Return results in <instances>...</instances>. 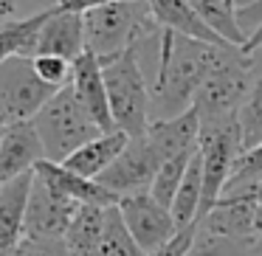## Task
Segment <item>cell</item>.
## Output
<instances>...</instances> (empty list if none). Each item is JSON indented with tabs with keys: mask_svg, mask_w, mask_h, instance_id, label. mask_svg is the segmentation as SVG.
<instances>
[{
	"mask_svg": "<svg viewBox=\"0 0 262 256\" xmlns=\"http://www.w3.org/2000/svg\"><path fill=\"white\" fill-rule=\"evenodd\" d=\"M147 6L152 12V20L161 29L183 34L189 40L209 42V45H217V48H231L200 20V14L192 6V0H147Z\"/></svg>",
	"mask_w": 262,
	"mask_h": 256,
	"instance_id": "cell-18",
	"label": "cell"
},
{
	"mask_svg": "<svg viewBox=\"0 0 262 256\" xmlns=\"http://www.w3.org/2000/svg\"><path fill=\"white\" fill-rule=\"evenodd\" d=\"M88 51L85 45V14L74 12H59L57 6L48 12V20L40 31L37 40V54H48V57H62L68 62H76L82 54Z\"/></svg>",
	"mask_w": 262,
	"mask_h": 256,
	"instance_id": "cell-13",
	"label": "cell"
},
{
	"mask_svg": "<svg viewBox=\"0 0 262 256\" xmlns=\"http://www.w3.org/2000/svg\"><path fill=\"white\" fill-rule=\"evenodd\" d=\"M192 158H194V152H186V155H178V158L164 160V166H161V172H158V177H155L152 189H149V194H152L161 205L172 208V200H175L178 189H181L183 175H186Z\"/></svg>",
	"mask_w": 262,
	"mask_h": 256,
	"instance_id": "cell-26",
	"label": "cell"
},
{
	"mask_svg": "<svg viewBox=\"0 0 262 256\" xmlns=\"http://www.w3.org/2000/svg\"><path fill=\"white\" fill-rule=\"evenodd\" d=\"M164 160L158 158V152L152 149V144L147 141V135L141 138H130L127 149L116 158V164L99 177L104 189H110L119 197L127 194H138V192H149L158 177Z\"/></svg>",
	"mask_w": 262,
	"mask_h": 256,
	"instance_id": "cell-10",
	"label": "cell"
},
{
	"mask_svg": "<svg viewBox=\"0 0 262 256\" xmlns=\"http://www.w3.org/2000/svg\"><path fill=\"white\" fill-rule=\"evenodd\" d=\"M91 256H147L138 242L133 239L130 228H127L124 217H121L119 205L107 208V220H104V231L99 237L96 248L91 250Z\"/></svg>",
	"mask_w": 262,
	"mask_h": 256,
	"instance_id": "cell-24",
	"label": "cell"
},
{
	"mask_svg": "<svg viewBox=\"0 0 262 256\" xmlns=\"http://www.w3.org/2000/svg\"><path fill=\"white\" fill-rule=\"evenodd\" d=\"M71 87H74L76 99L82 107L91 113V119L102 127L104 132H113V115H110V102H107V87H104V74L99 57L85 51L74 62V76H71Z\"/></svg>",
	"mask_w": 262,
	"mask_h": 256,
	"instance_id": "cell-14",
	"label": "cell"
},
{
	"mask_svg": "<svg viewBox=\"0 0 262 256\" xmlns=\"http://www.w3.org/2000/svg\"><path fill=\"white\" fill-rule=\"evenodd\" d=\"M254 237L262 239V200L256 203V211H254Z\"/></svg>",
	"mask_w": 262,
	"mask_h": 256,
	"instance_id": "cell-36",
	"label": "cell"
},
{
	"mask_svg": "<svg viewBox=\"0 0 262 256\" xmlns=\"http://www.w3.org/2000/svg\"><path fill=\"white\" fill-rule=\"evenodd\" d=\"M46 160V149L31 121L3 124L0 130V183L31 175Z\"/></svg>",
	"mask_w": 262,
	"mask_h": 256,
	"instance_id": "cell-11",
	"label": "cell"
},
{
	"mask_svg": "<svg viewBox=\"0 0 262 256\" xmlns=\"http://www.w3.org/2000/svg\"><path fill=\"white\" fill-rule=\"evenodd\" d=\"M256 180H262V144L251 152H245L243 158L237 160L231 177H228V186L223 194H239L245 189H251Z\"/></svg>",
	"mask_w": 262,
	"mask_h": 256,
	"instance_id": "cell-28",
	"label": "cell"
},
{
	"mask_svg": "<svg viewBox=\"0 0 262 256\" xmlns=\"http://www.w3.org/2000/svg\"><path fill=\"white\" fill-rule=\"evenodd\" d=\"M57 6V0H0V29L29 20Z\"/></svg>",
	"mask_w": 262,
	"mask_h": 256,
	"instance_id": "cell-30",
	"label": "cell"
},
{
	"mask_svg": "<svg viewBox=\"0 0 262 256\" xmlns=\"http://www.w3.org/2000/svg\"><path fill=\"white\" fill-rule=\"evenodd\" d=\"M147 0H121L85 14V45L99 62L121 57L138 42V37L152 26Z\"/></svg>",
	"mask_w": 262,
	"mask_h": 256,
	"instance_id": "cell-4",
	"label": "cell"
},
{
	"mask_svg": "<svg viewBox=\"0 0 262 256\" xmlns=\"http://www.w3.org/2000/svg\"><path fill=\"white\" fill-rule=\"evenodd\" d=\"M34 71V57H14L0 65V121H34V115L57 96Z\"/></svg>",
	"mask_w": 262,
	"mask_h": 256,
	"instance_id": "cell-7",
	"label": "cell"
},
{
	"mask_svg": "<svg viewBox=\"0 0 262 256\" xmlns=\"http://www.w3.org/2000/svg\"><path fill=\"white\" fill-rule=\"evenodd\" d=\"M220 3H226L231 12H239V9H245V6H251L254 0H220Z\"/></svg>",
	"mask_w": 262,
	"mask_h": 256,
	"instance_id": "cell-37",
	"label": "cell"
},
{
	"mask_svg": "<svg viewBox=\"0 0 262 256\" xmlns=\"http://www.w3.org/2000/svg\"><path fill=\"white\" fill-rule=\"evenodd\" d=\"M248 57L254 62V85H251L248 102L237 113V124H239V132H243L245 152H251V149H256L262 144V48L248 54Z\"/></svg>",
	"mask_w": 262,
	"mask_h": 256,
	"instance_id": "cell-21",
	"label": "cell"
},
{
	"mask_svg": "<svg viewBox=\"0 0 262 256\" xmlns=\"http://www.w3.org/2000/svg\"><path fill=\"white\" fill-rule=\"evenodd\" d=\"M14 256H71L65 239H37L26 237L20 242V248L14 250Z\"/></svg>",
	"mask_w": 262,
	"mask_h": 256,
	"instance_id": "cell-31",
	"label": "cell"
},
{
	"mask_svg": "<svg viewBox=\"0 0 262 256\" xmlns=\"http://www.w3.org/2000/svg\"><path fill=\"white\" fill-rule=\"evenodd\" d=\"M239 194H251L254 200H262V180H256L251 189H245V192H239Z\"/></svg>",
	"mask_w": 262,
	"mask_h": 256,
	"instance_id": "cell-38",
	"label": "cell"
},
{
	"mask_svg": "<svg viewBox=\"0 0 262 256\" xmlns=\"http://www.w3.org/2000/svg\"><path fill=\"white\" fill-rule=\"evenodd\" d=\"M31 183L34 172L0 183V256H14V250L26 239V208Z\"/></svg>",
	"mask_w": 262,
	"mask_h": 256,
	"instance_id": "cell-12",
	"label": "cell"
},
{
	"mask_svg": "<svg viewBox=\"0 0 262 256\" xmlns=\"http://www.w3.org/2000/svg\"><path fill=\"white\" fill-rule=\"evenodd\" d=\"M147 141L158 152L161 160L178 158L186 152H198L200 149V115L194 110L178 115L169 121H155L147 130Z\"/></svg>",
	"mask_w": 262,
	"mask_h": 256,
	"instance_id": "cell-17",
	"label": "cell"
},
{
	"mask_svg": "<svg viewBox=\"0 0 262 256\" xmlns=\"http://www.w3.org/2000/svg\"><path fill=\"white\" fill-rule=\"evenodd\" d=\"M34 130L46 149V160L51 164H65L76 149L91 144L93 138L102 135V127L91 119L82 102L76 99L74 87H62L40 113L34 115Z\"/></svg>",
	"mask_w": 262,
	"mask_h": 256,
	"instance_id": "cell-3",
	"label": "cell"
},
{
	"mask_svg": "<svg viewBox=\"0 0 262 256\" xmlns=\"http://www.w3.org/2000/svg\"><path fill=\"white\" fill-rule=\"evenodd\" d=\"M251 85H254V62L243 51H228L200 85L192 110L200 115V127L217 124V121L237 119L243 104L248 102Z\"/></svg>",
	"mask_w": 262,
	"mask_h": 256,
	"instance_id": "cell-5",
	"label": "cell"
},
{
	"mask_svg": "<svg viewBox=\"0 0 262 256\" xmlns=\"http://www.w3.org/2000/svg\"><path fill=\"white\" fill-rule=\"evenodd\" d=\"M237 23H239V29H243V34L251 40V37L262 29V0H254L251 6L239 9V12H237Z\"/></svg>",
	"mask_w": 262,
	"mask_h": 256,
	"instance_id": "cell-32",
	"label": "cell"
},
{
	"mask_svg": "<svg viewBox=\"0 0 262 256\" xmlns=\"http://www.w3.org/2000/svg\"><path fill=\"white\" fill-rule=\"evenodd\" d=\"M79 203L65 197L62 192L42 180L34 172V183H31L29 194V208H26V237L37 239H65L71 222H74Z\"/></svg>",
	"mask_w": 262,
	"mask_h": 256,
	"instance_id": "cell-8",
	"label": "cell"
},
{
	"mask_svg": "<svg viewBox=\"0 0 262 256\" xmlns=\"http://www.w3.org/2000/svg\"><path fill=\"white\" fill-rule=\"evenodd\" d=\"M245 155L243 132H239L237 119L217 121V124L200 127V158H203V200H200L198 222L220 203L223 192L228 186L237 160ZM194 222V228H198Z\"/></svg>",
	"mask_w": 262,
	"mask_h": 256,
	"instance_id": "cell-6",
	"label": "cell"
},
{
	"mask_svg": "<svg viewBox=\"0 0 262 256\" xmlns=\"http://www.w3.org/2000/svg\"><path fill=\"white\" fill-rule=\"evenodd\" d=\"M259 48H262V29H259V31H256V34H254V37H251V40H248V42H245V48H243V54H245V57H248V54H254V51H259Z\"/></svg>",
	"mask_w": 262,
	"mask_h": 256,
	"instance_id": "cell-35",
	"label": "cell"
},
{
	"mask_svg": "<svg viewBox=\"0 0 262 256\" xmlns=\"http://www.w3.org/2000/svg\"><path fill=\"white\" fill-rule=\"evenodd\" d=\"M200 200H203V158H200V149H198L186 175H183V183L178 189L175 200H172V208H169L172 217H175L178 231L194 228L198 214H200Z\"/></svg>",
	"mask_w": 262,
	"mask_h": 256,
	"instance_id": "cell-20",
	"label": "cell"
},
{
	"mask_svg": "<svg viewBox=\"0 0 262 256\" xmlns=\"http://www.w3.org/2000/svg\"><path fill=\"white\" fill-rule=\"evenodd\" d=\"M119 211L124 217L127 228H130L133 239L138 242V248L144 253L164 248L169 239H175L178 225L175 217L166 205H161L149 192H138V194H127L119 200Z\"/></svg>",
	"mask_w": 262,
	"mask_h": 256,
	"instance_id": "cell-9",
	"label": "cell"
},
{
	"mask_svg": "<svg viewBox=\"0 0 262 256\" xmlns=\"http://www.w3.org/2000/svg\"><path fill=\"white\" fill-rule=\"evenodd\" d=\"M104 74V87H107V102H110V115H113V127L127 132L130 138L147 135L149 124V82L144 76V68L138 62L136 48L124 51L121 57L102 62Z\"/></svg>",
	"mask_w": 262,
	"mask_h": 256,
	"instance_id": "cell-2",
	"label": "cell"
},
{
	"mask_svg": "<svg viewBox=\"0 0 262 256\" xmlns=\"http://www.w3.org/2000/svg\"><path fill=\"white\" fill-rule=\"evenodd\" d=\"M228 51H234V48H217L164 29L158 74L149 85V93H152L149 119H152V124L189 113L200 85L209 79V74L217 68V62Z\"/></svg>",
	"mask_w": 262,
	"mask_h": 256,
	"instance_id": "cell-1",
	"label": "cell"
},
{
	"mask_svg": "<svg viewBox=\"0 0 262 256\" xmlns=\"http://www.w3.org/2000/svg\"><path fill=\"white\" fill-rule=\"evenodd\" d=\"M110 3H121V0H57L59 12H74V14H88L93 9L110 6Z\"/></svg>",
	"mask_w": 262,
	"mask_h": 256,
	"instance_id": "cell-34",
	"label": "cell"
},
{
	"mask_svg": "<svg viewBox=\"0 0 262 256\" xmlns=\"http://www.w3.org/2000/svg\"><path fill=\"white\" fill-rule=\"evenodd\" d=\"M0 130H3V121H0Z\"/></svg>",
	"mask_w": 262,
	"mask_h": 256,
	"instance_id": "cell-39",
	"label": "cell"
},
{
	"mask_svg": "<svg viewBox=\"0 0 262 256\" xmlns=\"http://www.w3.org/2000/svg\"><path fill=\"white\" fill-rule=\"evenodd\" d=\"M37 175L42 180H48L57 192H62L65 197H71L79 205H102V208H110V205H119V194H113L110 189H104L99 180H91V177H82L76 172L65 169L62 164H51V160H42L37 166Z\"/></svg>",
	"mask_w": 262,
	"mask_h": 256,
	"instance_id": "cell-16",
	"label": "cell"
},
{
	"mask_svg": "<svg viewBox=\"0 0 262 256\" xmlns=\"http://www.w3.org/2000/svg\"><path fill=\"white\" fill-rule=\"evenodd\" d=\"M130 144V135L121 130H113V132H102L99 138H93L91 144H85L82 149H76L68 160H65V169L76 172L82 177H91V180H99L110 166L116 164L121 152L127 149Z\"/></svg>",
	"mask_w": 262,
	"mask_h": 256,
	"instance_id": "cell-19",
	"label": "cell"
},
{
	"mask_svg": "<svg viewBox=\"0 0 262 256\" xmlns=\"http://www.w3.org/2000/svg\"><path fill=\"white\" fill-rule=\"evenodd\" d=\"M256 239H231V237H211V234L198 231L192 245L183 256H245L254 248Z\"/></svg>",
	"mask_w": 262,
	"mask_h": 256,
	"instance_id": "cell-27",
	"label": "cell"
},
{
	"mask_svg": "<svg viewBox=\"0 0 262 256\" xmlns=\"http://www.w3.org/2000/svg\"><path fill=\"white\" fill-rule=\"evenodd\" d=\"M192 6H194V12L200 14V20H203L223 42H228L231 48H239V51H243L248 37L243 34V29H239V23H237V12H231V9H228L226 3H220V0H192Z\"/></svg>",
	"mask_w": 262,
	"mask_h": 256,
	"instance_id": "cell-25",
	"label": "cell"
},
{
	"mask_svg": "<svg viewBox=\"0 0 262 256\" xmlns=\"http://www.w3.org/2000/svg\"><path fill=\"white\" fill-rule=\"evenodd\" d=\"M194 234H198V228H186V231H178V234H175V239H169V242H166L164 248L152 250V253H147V256H183V253H186V248L192 245Z\"/></svg>",
	"mask_w": 262,
	"mask_h": 256,
	"instance_id": "cell-33",
	"label": "cell"
},
{
	"mask_svg": "<svg viewBox=\"0 0 262 256\" xmlns=\"http://www.w3.org/2000/svg\"><path fill=\"white\" fill-rule=\"evenodd\" d=\"M51 12V9H48ZM48 12L34 14L29 20H20L12 23L6 29H0V65L9 62L14 57H34L37 54V40H40V31L48 20Z\"/></svg>",
	"mask_w": 262,
	"mask_h": 256,
	"instance_id": "cell-22",
	"label": "cell"
},
{
	"mask_svg": "<svg viewBox=\"0 0 262 256\" xmlns=\"http://www.w3.org/2000/svg\"><path fill=\"white\" fill-rule=\"evenodd\" d=\"M104 220H107V208H102V205H79L68 234H65V245H68L71 256H91V250L96 248L99 237L104 231Z\"/></svg>",
	"mask_w": 262,
	"mask_h": 256,
	"instance_id": "cell-23",
	"label": "cell"
},
{
	"mask_svg": "<svg viewBox=\"0 0 262 256\" xmlns=\"http://www.w3.org/2000/svg\"><path fill=\"white\" fill-rule=\"evenodd\" d=\"M34 71L48 87L54 90H62V87L71 85V76H74V62L62 57H48V54H40L34 57Z\"/></svg>",
	"mask_w": 262,
	"mask_h": 256,
	"instance_id": "cell-29",
	"label": "cell"
},
{
	"mask_svg": "<svg viewBox=\"0 0 262 256\" xmlns=\"http://www.w3.org/2000/svg\"><path fill=\"white\" fill-rule=\"evenodd\" d=\"M256 203L251 194H223L220 203L198 222V231L211 237L231 239H256L254 237V211Z\"/></svg>",
	"mask_w": 262,
	"mask_h": 256,
	"instance_id": "cell-15",
	"label": "cell"
}]
</instances>
